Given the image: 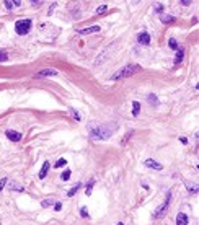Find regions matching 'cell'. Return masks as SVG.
I'll use <instances>...</instances> for the list:
<instances>
[{
    "label": "cell",
    "mask_w": 199,
    "mask_h": 225,
    "mask_svg": "<svg viewBox=\"0 0 199 225\" xmlns=\"http://www.w3.org/2000/svg\"><path fill=\"white\" fill-rule=\"evenodd\" d=\"M116 129H117L116 122L101 124V126H90V139L92 140H106L116 132Z\"/></svg>",
    "instance_id": "6da1fadb"
},
{
    "label": "cell",
    "mask_w": 199,
    "mask_h": 225,
    "mask_svg": "<svg viewBox=\"0 0 199 225\" xmlns=\"http://www.w3.org/2000/svg\"><path fill=\"white\" fill-rule=\"evenodd\" d=\"M139 70H140V65L129 64V65H126V67H123V69H119L117 72H114V74L109 77V80L116 82V80H121V78H127V77H132L134 74H137Z\"/></svg>",
    "instance_id": "7a4b0ae2"
},
{
    "label": "cell",
    "mask_w": 199,
    "mask_h": 225,
    "mask_svg": "<svg viewBox=\"0 0 199 225\" xmlns=\"http://www.w3.org/2000/svg\"><path fill=\"white\" fill-rule=\"evenodd\" d=\"M31 26H33V21H31L30 18H26V20H20V21H16L15 31L20 36H25V34H28V33H30Z\"/></svg>",
    "instance_id": "3957f363"
},
{
    "label": "cell",
    "mask_w": 199,
    "mask_h": 225,
    "mask_svg": "<svg viewBox=\"0 0 199 225\" xmlns=\"http://www.w3.org/2000/svg\"><path fill=\"white\" fill-rule=\"evenodd\" d=\"M170 199H171V193L168 191L165 202L162 205H158L157 209H155V212H153V219H160V217H163V215L167 214V210H168V207H170Z\"/></svg>",
    "instance_id": "277c9868"
},
{
    "label": "cell",
    "mask_w": 199,
    "mask_h": 225,
    "mask_svg": "<svg viewBox=\"0 0 199 225\" xmlns=\"http://www.w3.org/2000/svg\"><path fill=\"white\" fill-rule=\"evenodd\" d=\"M5 135H7V139L11 140V142H20L21 140V132H18V130H13V129H8L5 130Z\"/></svg>",
    "instance_id": "5b68a950"
},
{
    "label": "cell",
    "mask_w": 199,
    "mask_h": 225,
    "mask_svg": "<svg viewBox=\"0 0 199 225\" xmlns=\"http://www.w3.org/2000/svg\"><path fill=\"white\" fill-rule=\"evenodd\" d=\"M137 43L142 46H148L150 44V34H148L147 31H142V33H139L137 34Z\"/></svg>",
    "instance_id": "8992f818"
},
{
    "label": "cell",
    "mask_w": 199,
    "mask_h": 225,
    "mask_svg": "<svg viewBox=\"0 0 199 225\" xmlns=\"http://www.w3.org/2000/svg\"><path fill=\"white\" fill-rule=\"evenodd\" d=\"M100 26L95 25V26H88V28H80V30H77V33H80V34H92V33H100Z\"/></svg>",
    "instance_id": "52a82bcc"
},
{
    "label": "cell",
    "mask_w": 199,
    "mask_h": 225,
    "mask_svg": "<svg viewBox=\"0 0 199 225\" xmlns=\"http://www.w3.org/2000/svg\"><path fill=\"white\" fill-rule=\"evenodd\" d=\"M144 165L148 166V168H152V170H162V168H163V165H162V163H158V161L152 160V158L145 160V161H144Z\"/></svg>",
    "instance_id": "ba28073f"
},
{
    "label": "cell",
    "mask_w": 199,
    "mask_h": 225,
    "mask_svg": "<svg viewBox=\"0 0 199 225\" xmlns=\"http://www.w3.org/2000/svg\"><path fill=\"white\" fill-rule=\"evenodd\" d=\"M57 74H59V72H57L56 69H44V70H39V72H38L39 77H57Z\"/></svg>",
    "instance_id": "9c48e42d"
},
{
    "label": "cell",
    "mask_w": 199,
    "mask_h": 225,
    "mask_svg": "<svg viewBox=\"0 0 199 225\" xmlns=\"http://www.w3.org/2000/svg\"><path fill=\"white\" fill-rule=\"evenodd\" d=\"M188 222H189V219L184 212H179L176 215V225H188Z\"/></svg>",
    "instance_id": "30bf717a"
},
{
    "label": "cell",
    "mask_w": 199,
    "mask_h": 225,
    "mask_svg": "<svg viewBox=\"0 0 199 225\" xmlns=\"http://www.w3.org/2000/svg\"><path fill=\"white\" fill-rule=\"evenodd\" d=\"M49 168H51L49 161H44V165H42L41 171H39V178H41V180H44V178L47 176V173H49Z\"/></svg>",
    "instance_id": "8fae6325"
},
{
    "label": "cell",
    "mask_w": 199,
    "mask_h": 225,
    "mask_svg": "<svg viewBox=\"0 0 199 225\" xmlns=\"http://www.w3.org/2000/svg\"><path fill=\"white\" fill-rule=\"evenodd\" d=\"M21 2L20 0H5V8L7 10H11L13 7H20Z\"/></svg>",
    "instance_id": "7c38bea8"
},
{
    "label": "cell",
    "mask_w": 199,
    "mask_h": 225,
    "mask_svg": "<svg viewBox=\"0 0 199 225\" xmlns=\"http://www.w3.org/2000/svg\"><path fill=\"white\" fill-rule=\"evenodd\" d=\"M147 101L153 106V108H157V106H158V98H157V95H153V93H148V95H147Z\"/></svg>",
    "instance_id": "4fadbf2b"
},
{
    "label": "cell",
    "mask_w": 199,
    "mask_h": 225,
    "mask_svg": "<svg viewBox=\"0 0 199 225\" xmlns=\"http://www.w3.org/2000/svg\"><path fill=\"white\" fill-rule=\"evenodd\" d=\"M80 188H82V183H77V184H74V188H72V189H69V193H67V196H69V197H72V196H75V194H77V191L80 189Z\"/></svg>",
    "instance_id": "5bb4252c"
},
{
    "label": "cell",
    "mask_w": 199,
    "mask_h": 225,
    "mask_svg": "<svg viewBox=\"0 0 199 225\" xmlns=\"http://www.w3.org/2000/svg\"><path fill=\"white\" fill-rule=\"evenodd\" d=\"M160 21H162V23H173L175 16H171V15H160Z\"/></svg>",
    "instance_id": "9a60e30c"
},
{
    "label": "cell",
    "mask_w": 199,
    "mask_h": 225,
    "mask_svg": "<svg viewBox=\"0 0 199 225\" xmlns=\"http://www.w3.org/2000/svg\"><path fill=\"white\" fill-rule=\"evenodd\" d=\"M139 113H140V103H139V101H134L132 103V114L139 116Z\"/></svg>",
    "instance_id": "2e32d148"
},
{
    "label": "cell",
    "mask_w": 199,
    "mask_h": 225,
    "mask_svg": "<svg viewBox=\"0 0 199 225\" xmlns=\"http://www.w3.org/2000/svg\"><path fill=\"white\" fill-rule=\"evenodd\" d=\"M183 57H184V49H183V47H179L178 54H176V60H175V64H179V62L183 60Z\"/></svg>",
    "instance_id": "e0dca14e"
},
{
    "label": "cell",
    "mask_w": 199,
    "mask_h": 225,
    "mask_svg": "<svg viewBox=\"0 0 199 225\" xmlns=\"http://www.w3.org/2000/svg\"><path fill=\"white\" fill-rule=\"evenodd\" d=\"M8 189H11V191H25V188H23V186L21 184H18V183H11L10 186H8Z\"/></svg>",
    "instance_id": "ac0fdd59"
},
{
    "label": "cell",
    "mask_w": 199,
    "mask_h": 225,
    "mask_svg": "<svg viewBox=\"0 0 199 225\" xmlns=\"http://www.w3.org/2000/svg\"><path fill=\"white\" fill-rule=\"evenodd\" d=\"M70 175H72V171L70 170H65V171H62V175H61V180L62 181H67L69 178H70Z\"/></svg>",
    "instance_id": "d6986e66"
},
{
    "label": "cell",
    "mask_w": 199,
    "mask_h": 225,
    "mask_svg": "<svg viewBox=\"0 0 199 225\" xmlns=\"http://www.w3.org/2000/svg\"><path fill=\"white\" fill-rule=\"evenodd\" d=\"M65 165H67L65 158H59V160L56 161V165H54V166H56V168H62V166H65Z\"/></svg>",
    "instance_id": "ffe728a7"
},
{
    "label": "cell",
    "mask_w": 199,
    "mask_h": 225,
    "mask_svg": "<svg viewBox=\"0 0 199 225\" xmlns=\"http://www.w3.org/2000/svg\"><path fill=\"white\" fill-rule=\"evenodd\" d=\"M168 46H170V47H171V49H179V46H178V41H176V39H173V38H171V39L168 41Z\"/></svg>",
    "instance_id": "44dd1931"
},
{
    "label": "cell",
    "mask_w": 199,
    "mask_h": 225,
    "mask_svg": "<svg viewBox=\"0 0 199 225\" xmlns=\"http://www.w3.org/2000/svg\"><path fill=\"white\" fill-rule=\"evenodd\" d=\"M93 184H95V181H93V180H90V181H88V184H87V191H85V193H87V196H90V194H92Z\"/></svg>",
    "instance_id": "7402d4cb"
},
{
    "label": "cell",
    "mask_w": 199,
    "mask_h": 225,
    "mask_svg": "<svg viewBox=\"0 0 199 225\" xmlns=\"http://www.w3.org/2000/svg\"><path fill=\"white\" fill-rule=\"evenodd\" d=\"M106 10H108V5H105V3H103V5H100L96 8V15H101V13H105Z\"/></svg>",
    "instance_id": "603a6c76"
},
{
    "label": "cell",
    "mask_w": 199,
    "mask_h": 225,
    "mask_svg": "<svg viewBox=\"0 0 199 225\" xmlns=\"http://www.w3.org/2000/svg\"><path fill=\"white\" fill-rule=\"evenodd\" d=\"M52 204H54V199H46V201H42V202H41L42 207H49V205H52Z\"/></svg>",
    "instance_id": "cb8c5ba5"
},
{
    "label": "cell",
    "mask_w": 199,
    "mask_h": 225,
    "mask_svg": "<svg viewBox=\"0 0 199 225\" xmlns=\"http://www.w3.org/2000/svg\"><path fill=\"white\" fill-rule=\"evenodd\" d=\"M7 59H8V54L5 51H0V62H5Z\"/></svg>",
    "instance_id": "d4e9b609"
},
{
    "label": "cell",
    "mask_w": 199,
    "mask_h": 225,
    "mask_svg": "<svg viewBox=\"0 0 199 225\" xmlns=\"http://www.w3.org/2000/svg\"><path fill=\"white\" fill-rule=\"evenodd\" d=\"M80 215H82V217H85V219H88V209L85 207V205L80 209Z\"/></svg>",
    "instance_id": "484cf974"
},
{
    "label": "cell",
    "mask_w": 199,
    "mask_h": 225,
    "mask_svg": "<svg viewBox=\"0 0 199 225\" xmlns=\"http://www.w3.org/2000/svg\"><path fill=\"white\" fill-rule=\"evenodd\" d=\"M186 189H189L191 193H198V186H196V184H188V186H186Z\"/></svg>",
    "instance_id": "4316f807"
},
{
    "label": "cell",
    "mask_w": 199,
    "mask_h": 225,
    "mask_svg": "<svg viewBox=\"0 0 199 225\" xmlns=\"http://www.w3.org/2000/svg\"><path fill=\"white\" fill-rule=\"evenodd\" d=\"M70 113L74 114V118H75V121H80V116H78V113L75 111V108H70Z\"/></svg>",
    "instance_id": "83f0119b"
},
{
    "label": "cell",
    "mask_w": 199,
    "mask_h": 225,
    "mask_svg": "<svg viewBox=\"0 0 199 225\" xmlns=\"http://www.w3.org/2000/svg\"><path fill=\"white\" fill-rule=\"evenodd\" d=\"M155 10L162 15V11H163V5H160V3H155Z\"/></svg>",
    "instance_id": "f1b7e54d"
},
{
    "label": "cell",
    "mask_w": 199,
    "mask_h": 225,
    "mask_svg": "<svg viewBox=\"0 0 199 225\" xmlns=\"http://www.w3.org/2000/svg\"><path fill=\"white\" fill-rule=\"evenodd\" d=\"M7 183H8V181H7V178H3V180H0V191L3 189V188H5L7 186Z\"/></svg>",
    "instance_id": "f546056e"
},
{
    "label": "cell",
    "mask_w": 199,
    "mask_h": 225,
    "mask_svg": "<svg viewBox=\"0 0 199 225\" xmlns=\"http://www.w3.org/2000/svg\"><path fill=\"white\" fill-rule=\"evenodd\" d=\"M61 209H62V204H61V202H54V210H56V212H59Z\"/></svg>",
    "instance_id": "4dcf8cb0"
},
{
    "label": "cell",
    "mask_w": 199,
    "mask_h": 225,
    "mask_svg": "<svg viewBox=\"0 0 199 225\" xmlns=\"http://www.w3.org/2000/svg\"><path fill=\"white\" fill-rule=\"evenodd\" d=\"M179 3H181V5H184V7H188L189 3H191V0H181Z\"/></svg>",
    "instance_id": "1f68e13d"
},
{
    "label": "cell",
    "mask_w": 199,
    "mask_h": 225,
    "mask_svg": "<svg viewBox=\"0 0 199 225\" xmlns=\"http://www.w3.org/2000/svg\"><path fill=\"white\" fill-rule=\"evenodd\" d=\"M56 7H57V2H54V3H52V5H51V8H49V15H51V13H52V10H54Z\"/></svg>",
    "instance_id": "d6a6232c"
},
{
    "label": "cell",
    "mask_w": 199,
    "mask_h": 225,
    "mask_svg": "<svg viewBox=\"0 0 199 225\" xmlns=\"http://www.w3.org/2000/svg\"><path fill=\"white\" fill-rule=\"evenodd\" d=\"M179 142H181V144H184V145H186V144H188V139H186V137H181V139H179Z\"/></svg>",
    "instance_id": "836d02e7"
},
{
    "label": "cell",
    "mask_w": 199,
    "mask_h": 225,
    "mask_svg": "<svg viewBox=\"0 0 199 225\" xmlns=\"http://www.w3.org/2000/svg\"><path fill=\"white\" fill-rule=\"evenodd\" d=\"M31 3H33V5H39V3H42V2H39V0H33Z\"/></svg>",
    "instance_id": "e575fe53"
},
{
    "label": "cell",
    "mask_w": 199,
    "mask_h": 225,
    "mask_svg": "<svg viewBox=\"0 0 199 225\" xmlns=\"http://www.w3.org/2000/svg\"><path fill=\"white\" fill-rule=\"evenodd\" d=\"M117 225H124V224H123V222H119V224H117Z\"/></svg>",
    "instance_id": "d590c367"
}]
</instances>
